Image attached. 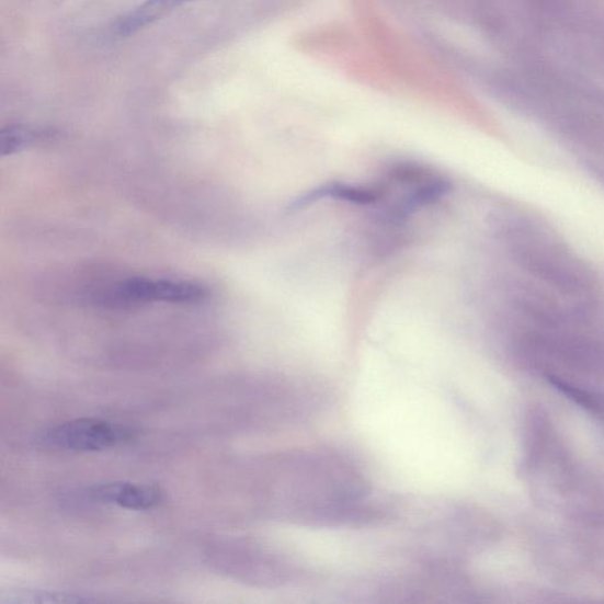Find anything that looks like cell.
I'll return each mask as SVG.
<instances>
[{"mask_svg":"<svg viewBox=\"0 0 604 604\" xmlns=\"http://www.w3.org/2000/svg\"><path fill=\"white\" fill-rule=\"evenodd\" d=\"M91 494L100 502L137 511L157 508L163 500L158 488L123 482L100 486Z\"/></svg>","mask_w":604,"mask_h":604,"instance_id":"5b68a950","label":"cell"},{"mask_svg":"<svg viewBox=\"0 0 604 604\" xmlns=\"http://www.w3.org/2000/svg\"><path fill=\"white\" fill-rule=\"evenodd\" d=\"M95 600L81 597L80 595L72 594H61V593H52V592H42V591H29L20 592L19 594H13L9 599L11 603H79V602H92Z\"/></svg>","mask_w":604,"mask_h":604,"instance_id":"ba28073f","label":"cell"},{"mask_svg":"<svg viewBox=\"0 0 604 604\" xmlns=\"http://www.w3.org/2000/svg\"><path fill=\"white\" fill-rule=\"evenodd\" d=\"M504 241L523 270L552 288L569 296H585L593 288L590 269L546 229L516 223L504 230Z\"/></svg>","mask_w":604,"mask_h":604,"instance_id":"6da1fadb","label":"cell"},{"mask_svg":"<svg viewBox=\"0 0 604 604\" xmlns=\"http://www.w3.org/2000/svg\"><path fill=\"white\" fill-rule=\"evenodd\" d=\"M210 298L208 287L168 278L132 277L116 287L115 299L127 304L197 305Z\"/></svg>","mask_w":604,"mask_h":604,"instance_id":"3957f363","label":"cell"},{"mask_svg":"<svg viewBox=\"0 0 604 604\" xmlns=\"http://www.w3.org/2000/svg\"><path fill=\"white\" fill-rule=\"evenodd\" d=\"M387 196V189L383 181L375 184H355L340 181L328 182L293 200L286 212L289 214L301 212L320 203L322 200H332L358 207H374L383 203Z\"/></svg>","mask_w":604,"mask_h":604,"instance_id":"277c9868","label":"cell"},{"mask_svg":"<svg viewBox=\"0 0 604 604\" xmlns=\"http://www.w3.org/2000/svg\"><path fill=\"white\" fill-rule=\"evenodd\" d=\"M54 136L55 132L52 129L25 126L9 127L3 129L2 135H0V152L3 157H8V155L38 145Z\"/></svg>","mask_w":604,"mask_h":604,"instance_id":"52a82bcc","label":"cell"},{"mask_svg":"<svg viewBox=\"0 0 604 604\" xmlns=\"http://www.w3.org/2000/svg\"><path fill=\"white\" fill-rule=\"evenodd\" d=\"M136 436L137 431L132 426L82 418L46 431L42 442L57 451L95 453L126 444Z\"/></svg>","mask_w":604,"mask_h":604,"instance_id":"7a4b0ae2","label":"cell"},{"mask_svg":"<svg viewBox=\"0 0 604 604\" xmlns=\"http://www.w3.org/2000/svg\"><path fill=\"white\" fill-rule=\"evenodd\" d=\"M194 0H145L128 13L121 15L111 26V35L127 38L161 20L169 12Z\"/></svg>","mask_w":604,"mask_h":604,"instance_id":"8992f818","label":"cell"},{"mask_svg":"<svg viewBox=\"0 0 604 604\" xmlns=\"http://www.w3.org/2000/svg\"><path fill=\"white\" fill-rule=\"evenodd\" d=\"M547 378H548L549 383L552 384L556 387V389H559L561 392L567 395L569 398H571L572 400L578 402L579 406H582L586 409H596L597 408V402L595 401V399L591 395H588L586 392L577 389L575 386H571L568 383H566V381H563V380H561L557 377L548 375Z\"/></svg>","mask_w":604,"mask_h":604,"instance_id":"9c48e42d","label":"cell"}]
</instances>
